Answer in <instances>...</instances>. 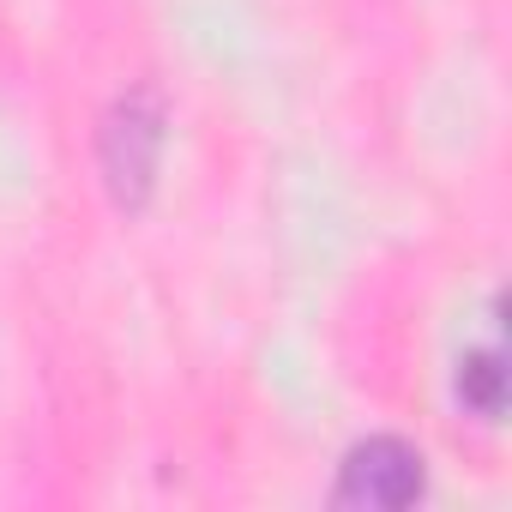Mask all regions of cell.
Instances as JSON below:
<instances>
[{
  "label": "cell",
  "instance_id": "1",
  "mask_svg": "<svg viewBox=\"0 0 512 512\" xmlns=\"http://www.w3.org/2000/svg\"><path fill=\"white\" fill-rule=\"evenodd\" d=\"M422 494V452L404 440H368L344 458V476L332 488L338 506H362V512H398Z\"/></svg>",
  "mask_w": 512,
  "mask_h": 512
},
{
  "label": "cell",
  "instance_id": "2",
  "mask_svg": "<svg viewBox=\"0 0 512 512\" xmlns=\"http://www.w3.org/2000/svg\"><path fill=\"white\" fill-rule=\"evenodd\" d=\"M157 145H163V115L145 91L121 97L109 127H103V169H109V187L121 205H139L145 187H151V169H157Z\"/></svg>",
  "mask_w": 512,
  "mask_h": 512
},
{
  "label": "cell",
  "instance_id": "3",
  "mask_svg": "<svg viewBox=\"0 0 512 512\" xmlns=\"http://www.w3.org/2000/svg\"><path fill=\"white\" fill-rule=\"evenodd\" d=\"M458 392H464L482 416H500V356H494V350H488V356H470L464 374H458Z\"/></svg>",
  "mask_w": 512,
  "mask_h": 512
}]
</instances>
